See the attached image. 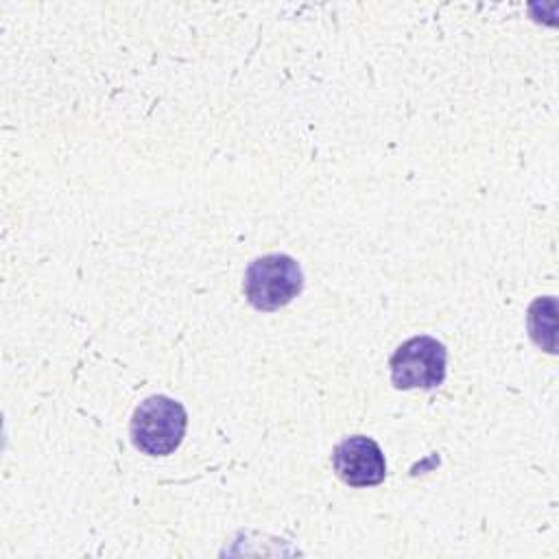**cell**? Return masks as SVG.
<instances>
[{
	"label": "cell",
	"instance_id": "6da1fadb",
	"mask_svg": "<svg viewBox=\"0 0 559 559\" xmlns=\"http://www.w3.org/2000/svg\"><path fill=\"white\" fill-rule=\"evenodd\" d=\"M188 413L181 402L168 395H148L131 417V441L148 456H166L175 452L186 435Z\"/></svg>",
	"mask_w": 559,
	"mask_h": 559
},
{
	"label": "cell",
	"instance_id": "7a4b0ae2",
	"mask_svg": "<svg viewBox=\"0 0 559 559\" xmlns=\"http://www.w3.org/2000/svg\"><path fill=\"white\" fill-rule=\"evenodd\" d=\"M301 266L286 253H266L255 258L245 271V297L260 312H275L288 306L301 293Z\"/></svg>",
	"mask_w": 559,
	"mask_h": 559
},
{
	"label": "cell",
	"instance_id": "3957f363",
	"mask_svg": "<svg viewBox=\"0 0 559 559\" xmlns=\"http://www.w3.org/2000/svg\"><path fill=\"white\" fill-rule=\"evenodd\" d=\"M445 345L428 334L404 341L391 356V382L395 389H437L445 380Z\"/></svg>",
	"mask_w": 559,
	"mask_h": 559
},
{
	"label": "cell",
	"instance_id": "277c9868",
	"mask_svg": "<svg viewBox=\"0 0 559 559\" xmlns=\"http://www.w3.org/2000/svg\"><path fill=\"white\" fill-rule=\"evenodd\" d=\"M332 465L336 476L349 487H373L386 476V461L380 445L365 435H354L336 443Z\"/></svg>",
	"mask_w": 559,
	"mask_h": 559
}]
</instances>
